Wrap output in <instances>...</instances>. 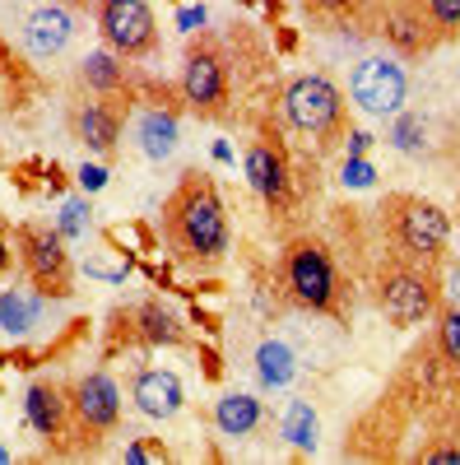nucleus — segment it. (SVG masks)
<instances>
[{
  "instance_id": "nucleus-1",
  "label": "nucleus",
  "mask_w": 460,
  "mask_h": 465,
  "mask_svg": "<svg viewBox=\"0 0 460 465\" xmlns=\"http://www.w3.org/2000/svg\"><path fill=\"white\" fill-rule=\"evenodd\" d=\"M163 242L177 265L186 270H214L233 247V223H228L223 196L205 173H186L163 201Z\"/></svg>"
},
{
  "instance_id": "nucleus-2",
  "label": "nucleus",
  "mask_w": 460,
  "mask_h": 465,
  "mask_svg": "<svg viewBox=\"0 0 460 465\" xmlns=\"http://www.w3.org/2000/svg\"><path fill=\"white\" fill-rule=\"evenodd\" d=\"M279 284H284V298L302 312H335L339 302V270H335V256L321 238L302 232L293 238L279 256Z\"/></svg>"
},
{
  "instance_id": "nucleus-3",
  "label": "nucleus",
  "mask_w": 460,
  "mask_h": 465,
  "mask_svg": "<svg viewBox=\"0 0 460 465\" xmlns=\"http://www.w3.org/2000/svg\"><path fill=\"white\" fill-rule=\"evenodd\" d=\"M377 307H381V317H387L391 326H400V331H409L418 322H433L437 307H442V280L433 275V265L400 256V261H391L387 270H381Z\"/></svg>"
},
{
  "instance_id": "nucleus-4",
  "label": "nucleus",
  "mask_w": 460,
  "mask_h": 465,
  "mask_svg": "<svg viewBox=\"0 0 460 465\" xmlns=\"http://www.w3.org/2000/svg\"><path fill=\"white\" fill-rule=\"evenodd\" d=\"M381 214H387L391 242L400 247V256L424 261V265H437L446 256V247H451V219H446L442 205H433L424 196H387Z\"/></svg>"
},
{
  "instance_id": "nucleus-5",
  "label": "nucleus",
  "mask_w": 460,
  "mask_h": 465,
  "mask_svg": "<svg viewBox=\"0 0 460 465\" xmlns=\"http://www.w3.org/2000/svg\"><path fill=\"white\" fill-rule=\"evenodd\" d=\"M15 252L28 284L43 298H70L74 293V261L65 247V232L52 223H15Z\"/></svg>"
},
{
  "instance_id": "nucleus-6",
  "label": "nucleus",
  "mask_w": 460,
  "mask_h": 465,
  "mask_svg": "<svg viewBox=\"0 0 460 465\" xmlns=\"http://www.w3.org/2000/svg\"><path fill=\"white\" fill-rule=\"evenodd\" d=\"M284 122L298 135H312L317 144H330L344 131V89L326 74H293L284 84Z\"/></svg>"
},
{
  "instance_id": "nucleus-7",
  "label": "nucleus",
  "mask_w": 460,
  "mask_h": 465,
  "mask_svg": "<svg viewBox=\"0 0 460 465\" xmlns=\"http://www.w3.org/2000/svg\"><path fill=\"white\" fill-rule=\"evenodd\" d=\"M409 98V70L391 52H367L349 70V103L363 116H396Z\"/></svg>"
},
{
  "instance_id": "nucleus-8",
  "label": "nucleus",
  "mask_w": 460,
  "mask_h": 465,
  "mask_svg": "<svg viewBox=\"0 0 460 465\" xmlns=\"http://www.w3.org/2000/svg\"><path fill=\"white\" fill-rule=\"evenodd\" d=\"M177 89L196 116H223V107H228V56L210 33L186 47Z\"/></svg>"
},
{
  "instance_id": "nucleus-9",
  "label": "nucleus",
  "mask_w": 460,
  "mask_h": 465,
  "mask_svg": "<svg viewBox=\"0 0 460 465\" xmlns=\"http://www.w3.org/2000/svg\"><path fill=\"white\" fill-rule=\"evenodd\" d=\"M93 19L103 43L126 61H140L159 47V19H153L149 0H93Z\"/></svg>"
},
{
  "instance_id": "nucleus-10",
  "label": "nucleus",
  "mask_w": 460,
  "mask_h": 465,
  "mask_svg": "<svg viewBox=\"0 0 460 465\" xmlns=\"http://www.w3.org/2000/svg\"><path fill=\"white\" fill-rule=\"evenodd\" d=\"M70 410H74V433H84L89 442H103L107 433L122 429V386L112 381L107 372H84L80 381L70 386Z\"/></svg>"
},
{
  "instance_id": "nucleus-11",
  "label": "nucleus",
  "mask_w": 460,
  "mask_h": 465,
  "mask_svg": "<svg viewBox=\"0 0 460 465\" xmlns=\"http://www.w3.org/2000/svg\"><path fill=\"white\" fill-rule=\"evenodd\" d=\"M242 173H247V186L256 196L279 210L289 205V191H293V168H289V149L279 144V135H256L247 144V159H242Z\"/></svg>"
},
{
  "instance_id": "nucleus-12",
  "label": "nucleus",
  "mask_w": 460,
  "mask_h": 465,
  "mask_svg": "<svg viewBox=\"0 0 460 465\" xmlns=\"http://www.w3.org/2000/svg\"><path fill=\"white\" fill-rule=\"evenodd\" d=\"M19 43L33 61H61L74 43V15L61 0H43V5L24 10L19 19Z\"/></svg>"
},
{
  "instance_id": "nucleus-13",
  "label": "nucleus",
  "mask_w": 460,
  "mask_h": 465,
  "mask_svg": "<svg viewBox=\"0 0 460 465\" xmlns=\"http://www.w3.org/2000/svg\"><path fill=\"white\" fill-rule=\"evenodd\" d=\"M70 135L80 140L89 153H98V159H112L117 144H122V107L107 103L103 94L74 103L70 107Z\"/></svg>"
},
{
  "instance_id": "nucleus-14",
  "label": "nucleus",
  "mask_w": 460,
  "mask_h": 465,
  "mask_svg": "<svg viewBox=\"0 0 460 465\" xmlns=\"http://www.w3.org/2000/svg\"><path fill=\"white\" fill-rule=\"evenodd\" d=\"M131 405L149 419V423H168L186 410V386L172 368H140L131 377Z\"/></svg>"
},
{
  "instance_id": "nucleus-15",
  "label": "nucleus",
  "mask_w": 460,
  "mask_h": 465,
  "mask_svg": "<svg viewBox=\"0 0 460 465\" xmlns=\"http://www.w3.org/2000/svg\"><path fill=\"white\" fill-rule=\"evenodd\" d=\"M381 37L400 52V56H418L437 43V28L424 15V0H391L381 10Z\"/></svg>"
},
{
  "instance_id": "nucleus-16",
  "label": "nucleus",
  "mask_w": 460,
  "mask_h": 465,
  "mask_svg": "<svg viewBox=\"0 0 460 465\" xmlns=\"http://www.w3.org/2000/svg\"><path fill=\"white\" fill-rule=\"evenodd\" d=\"M177 116L172 112H163V107H135L131 112V144H135V153L140 159H149V163H163V159H172L177 153Z\"/></svg>"
},
{
  "instance_id": "nucleus-17",
  "label": "nucleus",
  "mask_w": 460,
  "mask_h": 465,
  "mask_svg": "<svg viewBox=\"0 0 460 465\" xmlns=\"http://www.w3.org/2000/svg\"><path fill=\"white\" fill-rule=\"evenodd\" d=\"M24 414L33 423V433H43V438H61L70 423H74V410H70V386L61 381H33L28 386V396H24Z\"/></svg>"
},
{
  "instance_id": "nucleus-18",
  "label": "nucleus",
  "mask_w": 460,
  "mask_h": 465,
  "mask_svg": "<svg viewBox=\"0 0 460 465\" xmlns=\"http://www.w3.org/2000/svg\"><path fill=\"white\" fill-rule=\"evenodd\" d=\"M210 419H214V429H219L223 438H233V442L256 438L265 423H270V414H265V401L251 396V391H228V396H219L214 410H210Z\"/></svg>"
},
{
  "instance_id": "nucleus-19",
  "label": "nucleus",
  "mask_w": 460,
  "mask_h": 465,
  "mask_svg": "<svg viewBox=\"0 0 460 465\" xmlns=\"http://www.w3.org/2000/svg\"><path fill=\"white\" fill-rule=\"evenodd\" d=\"M298 377V354L284 340H260L256 344V381L265 391H289Z\"/></svg>"
},
{
  "instance_id": "nucleus-20",
  "label": "nucleus",
  "mask_w": 460,
  "mask_h": 465,
  "mask_svg": "<svg viewBox=\"0 0 460 465\" xmlns=\"http://www.w3.org/2000/svg\"><path fill=\"white\" fill-rule=\"evenodd\" d=\"M135 331H140V340L144 344H186V326H181V317L172 312L168 302H159V298H149V302H140L135 307Z\"/></svg>"
},
{
  "instance_id": "nucleus-21",
  "label": "nucleus",
  "mask_w": 460,
  "mask_h": 465,
  "mask_svg": "<svg viewBox=\"0 0 460 465\" xmlns=\"http://www.w3.org/2000/svg\"><path fill=\"white\" fill-rule=\"evenodd\" d=\"M126 56H117L112 47H103V52H89L84 61H80V80L93 89V94H103V98H117L122 89H126V65H122Z\"/></svg>"
},
{
  "instance_id": "nucleus-22",
  "label": "nucleus",
  "mask_w": 460,
  "mask_h": 465,
  "mask_svg": "<svg viewBox=\"0 0 460 465\" xmlns=\"http://www.w3.org/2000/svg\"><path fill=\"white\" fill-rule=\"evenodd\" d=\"M43 298V293H37ZM28 298L24 289H5L0 293V331L5 335H28L33 326H43V302Z\"/></svg>"
},
{
  "instance_id": "nucleus-23",
  "label": "nucleus",
  "mask_w": 460,
  "mask_h": 465,
  "mask_svg": "<svg viewBox=\"0 0 460 465\" xmlns=\"http://www.w3.org/2000/svg\"><path fill=\"white\" fill-rule=\"evenodd\" d=\"M279 433H284L298 451H312L317 438H321V419H317V410L307 405V401H289V410H284V419H279Z\"/></svg>"
},
{
  "instance_id": "nucleus-24",
  "label": "nucleus",
  "mask_w": 460,
  "mask_h": 465,
  "mask_svg": "<svg viewBox=\"0 0 460 465\" xmlns=\"http://www.w3.org/2000/svg\"><path fill=\"white\" fill-rule=\"evenodd\" d=\"M433 322H437V354H442V363L460 372V302H442Z\"/></svg>"
},
{
  "instance_id": "nucleus-25",
  "label": "nucleus",
  "mask_w": 460,
  "mask_h": 465,
  "mask_svg": "<svg viewBox=\"0 0 460 465\" xmlns=\"http://www.w3.org/2000/svg\"><path fill=\"white\" fill-rule=\"evenodd\" d=\"M424 15L437 28V37H451L460 28V0H424Z\"/></svg>"
},
{
  "instance_id": "nucleus-26",
  "label": "nucleus",
  "mask_w": 460,
  "mask_h": 465,
  "mask_svg": "<svg viewBox=\"0 0 460 465\" xmlns=\"http://www.w3.org/2000/svg\"><path fill=\"white\" fill-rule=\"evenodd\" d=\"M317 15H330V19H358L372 0H307Z\"/></svg>"
},
{
  "instance_id": "nucleus-27",
  "label": "nucleus",
  "mask_w": 460,
  "mask_h": 465,
  "mask_svg": "<svg viewBox=\"0 0 460 465\" xmlns=\"http://www.w3.org/2000/svg\"><path fill=\"white\" fill-rule=\"evenodd\" d=\"M15 232H10V223L5 219H0V280H5L10 275V265H15Z\"/></svg>"
},
{
  "instance_id": "nucleus-28",
  "label": "nucleus",
  "mask_w": 460,
  "mask_h": 465,
  "mask_svg": "<svg viewBox=\"0 0 460 465\" xmlns=\"http://www.w3.org/2000/svg\"><path fill=\"white\" fill-rule=\"evenodd\" d=\"M126 460H168V447H159V442H131Z\"/></svg>"
},
{
  "instance_id": "nucleus-29",
  "label": "nucleus",
  "mask_w": 460,
  "mask_h": 465,
  "mask_svg": "<svg viewBox=\"0 0 460 465\" xmlns=\"http://www.w3.org/2000/svg\"><path fill=\"white\" fill-rule=\"evenodd\" d=\"M84 214H89V210H84L80 201H70V205L61 210V232H65V238H70V232H80V228H84Z\"/></svg>"
},
{
  "instance_id": "nucleus-30",
  "label": "nucleus",
  "mask_w": 460,
  "mask_h": 465,
  "mask_svg": "<svg viewBox=\"0 0 460 465\" xmlns=\"http://www.w3.org/2000/svg\"><path fill=\"white\" fill-rule=\"evenodd\" d=\"M442 298H446V302H460V261L446 265V275H442Z\"/></svg>"
},
{
  "instance_id": "nucleus-31",
  "label": "nucleus",
  "mask_w": 460,
  "mask_h": 465,
  "mask_svg": "<svg viewBox=\"0 0 460 465\" xmlns=\"http://www.w3.org/2000/svg\"><path fill=\"white\" fill-rule=\"evenodd\" d=\"M424 460H433V465H460V447H433V451H424Z\"/></svg>"
},
{
  "instance_id": "nucleus-32",
  "label": "nucleus",
  "mask_w": 460,
  "mask_h": 465,
  "mask_svg": "<svg viewBox=\"0 0 460 465\" xmlns=\"http://www.w3.org/2000/svg\"><path fill=\"white\" fill-rule=\"evenodd\" d=\"M15 456H10V447H0V465H10Z\"/></svg>"
}]
</instances>
